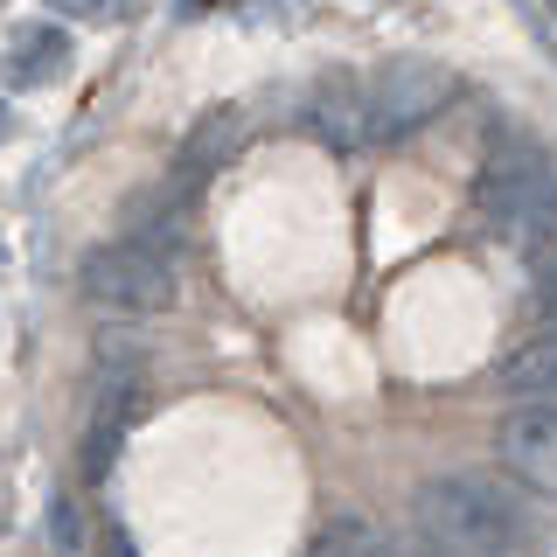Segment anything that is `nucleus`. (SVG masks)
I'll return each mask as SVG.
<instances>
[{
  "instance_id": "obj_1",
  "label": "nucleus",
  "mask_w": 557,
  "mask_h": 557,
  "mask_svg": "<svg viewBox=\"0 0 557 557\" xmlns=\"http://www.w3.org/2000/svg\"><path fill=\"white\" fill-rule=\"evenodd\" d=\"M411 530L425 557H516V509L474 474H440L411 495Z\"/></svg>"
},
{
  "instance_id": "obj_2",
  "label": "nucleus",
  "mask_w": 557,
  "mask_h": 557,
  "mask_svg": "<svg viewBox=\"0 0 557 557\" xmlns=\"http://www.w3.org/2000/svg\"><path fill=\"white\" fill-rule=\"evenodd\" d=\"M474 202H481V216L495 223L502 237H516L530 258L557 244V174H550L544 153L522 147V139H502L481 161Z\"/></svg>"
},
{
  "instance_id": "obj_3",
  "label": "nucleus",
  "mask_w": 557,
  "mask_h": 557,
  "mask_svg": "<svg viewBox=\"0 0 557 557\" xmlns=\"http://www.w3.org/2000/svg\"><path fill=\"white\" fill-rule=\"evenodd\" d=\"M84 293L112 313H161L174 307V251L153 231H126L84 258Z\"/></svg>"
},
{
  "instance_id": "obj_4",
  "label": "nucleus",
  "mask_w": 557,
  "mask_h": 557,
  "mask_svg": "<svg viewBox=\"0 0 557 557\" xmlns=\"http://www.w3.org/2000/svg\"><path fill=\"white\" fill-rule=\"evenodd\" d=\"M453 98V70L432 57H391L383 70L362 77V104H370V139H405L425 119H440Z\"/></svg>"
},
{
  "instance_id": "obj_5",
  "label": "nucleus",
  "mask_w": 557,
  "mask_h": 557,
  "mask_svg": "<svg viewBox=\"0 0 557 557\" xmlns=\"http://www.w3.org/2000/svg\"><path fill=\"white\" fill-rule=\"evenodd\" d=\"M495 446H502V467L530 495L557 502V405H516L495 425Z\"/></svg>"
},
{
  "instance_id": "obj_6",
  "label": "nucleus",
  "mask_w": 557,
  "mask_h": 557,
  "mask_svg": "<svg viewBox=\"0 0 557 557\" xmlns=\"http://www.w3.org/2000/svg\"><path fill=\"white\" fill-rule=\"evenodd\" d=\"M502 383L522 397V405H557V327H544L536 342H522L509 362H502Z\"/></svg>"
},
{
  "instance_id": "obj_7",
  "label": "nucleus",
  "mask_w": 557,
  "mask_h": 557,
  "mask_svg": "<svg viewBox=\"0 0 557 557\" xmlns=\"http://www.w3.org/2000/svg\"><path fill=\"white\" fill-rule=\"evenodd\" d=\"M313 133L327 147H362L370 139V104H362V84H327L313 98Z\"/></svg>"
},
{
  "instance_id": "obj_8",
  "label": "nucleus",
  "mask_w": 557,
  "mask_h": 557,
  "mask_svg": "<svg viewBox=\"0 0 557 557\" xmlns=\"http://www.w3.org/2000/svg\"><path fill=\"white\" fill-rule=\"evenodd\" d=\"M307 557H391V544H383V530L370 516H335L321 536H313Z\"/></svg>"
},
{
  "instance_id": "obj_9",
  "label": "nucleus",
  "mask_w": 557,
  "mask_h": 557,
  "mask_svg": "<svg viewBox=\"0 0 557 557\" xmlns=\"http://www.w3.org/2000/svg\"><path fill=\"white\" fill-rule=\"evenodd\" d=\"M63 63H70V42H63V35H57V28H28V35H22V63H14V77H22V84H42L49 70L63 77Z\"/></svg>"
},
{
  "instance_id": "obj_10",
  "label": "nucleus",
  "mask_w": 557,
  "mask_h": 557,
  "mask_svg": "<svg viewBox=\"0 0 557 557\" xmlns=\"http://www.w3.org/2000/svg\"><path fill=\"white\" fill-rule=\"evenodd\" d=\"M530 272H536V313H544V321L557 327V244L530 258Z\"/></svg>"
},
{
  "instance_id": "obj_11",
  "label": "nucleus",
  "mask_w": 557,
  "mask_h": 557,
  "mask_svg": "<svg viewBox=\"0 0 557 557\" xmlns=\"http://www.w3.org/2000/svg\"><path fill=\"white\" fill-rule=\"evenodd\" d=\"M8 265H14V244H8V237H0V272H8Z\"/></svg>"
},
{
  "instance_id": "obj_12",
  "label": "nucleus",
  "mask_w": 557,
  "mask_h": 557,
  "mask_svg": "<svg viewBox=\"0 0 557 557\" xmlns=\"http://www.w3.org/2000/svg\"><path fill=\"white\" fill-rule=\"evenodd\" d=\"M0 139H8V104H0Z\"/></svg>"
}]
</instances>
